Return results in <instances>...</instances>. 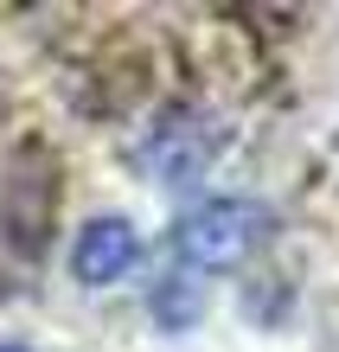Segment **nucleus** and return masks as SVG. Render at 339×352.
<instances>
[{
    "label": "nucleus",
    "mask_w": 339,
    "mask_h": 352,
    "mask_svg": "<svg viewBox=\"0 0 339 352\" xmlns=\"http://www.w3.org/2000/svg\"><path fill=\"white\" fill-rule=\"evenodd\" d=\"M269 224L275 212L263 199H243V192H205L193 199L186 212L173 218V256L199 276H218V269H237L250 263L269 243Z\"/></svg>",
    "instance_id": "1"
},
{
    "label": "nucleus",
    "mask_w": 339,
    "mask_h": 352,
    "mask_svg": "<svg viewBox=\"0 0 339 352\" xmlns=\"http://www.w3.org/2000/svg\"><path fill=\"white\" fill-rule=\"evenodd\" d=\"M224 141H230V129H218L211 116H199V109H173V116H160V129L141 135L135 160H141L154 179H166V186H199L211 167H218Z\"/></svg>",
    "instance_id": "2"
},
{
    "label": "nucleus",
    "mask_w": 339,
    "mask_h": 352,
    "mask_svg": "<svg viewBox=\"0 0 339 352\" xmlns=\"http://www.w3.org/2000/svg\"><path fill=\"white\" fill-rule=\"evenodd\" d=\"M135 263H141V231H135L122 212H102V218H90V224L71 237V276H77L83 288H116V282H129Z\"/></svg>",
    "instance_id": "3"
},
{
    "label": "nucleus",
    "mask_w": 339,
    "mask_h": 352,
    "mask_svg": "<svg viewBox=\"0 0 339 352\" xmlns=\"http://www.w3.org/2000/svg\"><path fill=\"white\" fill-rule=\"evenodd\" d=\"M0 352H32V346H13V340H0Z\"/></svg>",
    "instance_id": "4"
}]
</instances>
